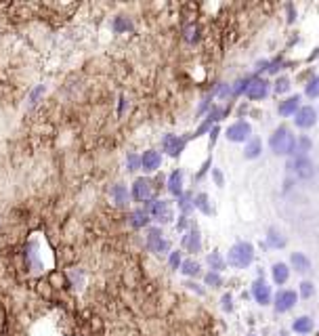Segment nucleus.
Here are the masks:
<instances>
[{"label": "nucleus", "mask_w": 319, "mask_h": 336, "mask_svg": "<svg viewBox=\"0 0 319 336\" xmlns=\"http://www.w3.org/2000/svg\"><path fill=\"white\" fill-rule=\"evenodd\" d=\"M269 145H271V149L277 156H292V154H296V139L288 130V126H279L275 132H273L271 139H269Z\"/></svg>", "instance_id": "1"}, {"label": "nucleus", "mask_w": 319, "mask_h": 336, "mask_svg": "<svg viewBox=\"0 0 319 336\" xmlns=\"http://www.w3.org/2000/svg\"><path fill=\"white\" fill-rule=\"evenodd\" d=\"M145 210L149 212V217H152L156 223H170L174 219V210H172V204L168 200H152L149 204H145Z\"/></svg>", "instance_id": "2"}, {"label": "nucleus", "mask_w": 319, "mask_h": 336, "mask_svg": "<svg viewBox=\"0 0 319 336\" xmlns=\"http://www.w3.org/2000/svg\"><path fill=\"white\" fill-rule=\"evenodd\" d=\"M252 259H254V250L248 242L235 244L231 248V252H229V265L235 269H246L248 265L252 263Z\"/></svg>", "instance_id": "3"}, {"label": "nucleus", "mask_w": 319, "mask_h": 336, "mask_svg": "<svg viewBox=\"0 0 319 336\" xmlns=\"http://www.w3.org/2000/svg\"><path fill=\"white\" fill-rule=\"evenodd\" d=\"M130 196L135 202H143V204H149L156 196V187H154V181L147 179V176H141L132 183V189H130Z\"/></svg>", "instance_id": "4"}, {"label": "nucleus", "mask_w": 319, "mask_h": 336, "mask_svg": "<svg viewBox=\"0 0 319 336\" xmlns=\"http://www.w3.org/2000/svg\"><path fill=\"white\" fill-rule=\"evenodd\" d=\"M145 246H147V250L154 252V254H164V252L170 250V242L164 237V233H162V229L160 227H149L147 229Z\"/></svg>", "instance_id": "5"}, {"label": "nucleus", "mask_w": 319, "mask_h": 336, "mask_svg": "<svg viewBox=\"0 0 319 336\" xmlns=\"http://www.w3.org/2000/svg\"><path fill=\"white\" fill-rule=\"evenodd\" d=\"M185 145H187V139L179 137V135H164V139H162V149L170 158H179L183 154Z\"/></svg>", "instance_id": "6"}, {"label": "nucleus", "mask_w": 319, "mask_h": 336, "mask_svg": "<svg viewBox=\"0 0 319 336\" xmlns=\"http://www.w3.org/2000/svg\"><path fill=\"white\" fill-rule=\"evenodd\" d=\"M296 300H298V294L294 290H279L275 294V311H279V313L290 311V309L296 305Z\"/></svg>", "instance_id": "7"}, {"label": "nucleus", "mask_w": 319, "mask_h": 336, "mask_svg": "<svg viewBox=\"0 0 319 336\" xmlns=\"http://www.w3.org/2000/svg\"><path fill=\"white\" fill-rule=\"evenodd\" d=\"M25 265H28L30 271H42V261H40V252H38V242L32 240L28 246H25Z\"/></svg>", "instance_id": "8"}, {"label": "nucleus", "mask_w": 319, "mask_h": 336, "mask_svg": "<svg viewBox=\"0 0 319 336\" xmlns=\"http://www.w3.org/2000/svg\"><path fill=\"white\" fill-rule=\"evenodd\" d=\"M250 135H252V126L248 124V122H244V120H239V122H235V124H231L227 128V139L229 141H246V139H250Z\"/></svg>", "instance_id": "9"}, {"label": "nucleus", "mask_w": 319, "mask_h": 336, "mask_svg": "<svg viewBox=\"0 0 319 336\" xmlns=\"http://www.w3.org/2000/svg\"><path fill=\"white\" fill-rule=\"evenodd\" d=\"M267 93H269V82L265 80V78H252L250 84H248V91H246V95L250 97V99H254V101L265 99Z\"/></svg>", "instance_id": "10"}, {"label": "nucleus", "mask_w": 319, "mask_h": 336, "mask_svg": "<svg viewBox=\"0 0 319 336\" xmlns=\"http://www.w3.org/2000/svg\"><path fill=\"white\" fill-rule=\"evenodd\" d=\"M294 122H296L298 128H311L315 122H317V112L311 108V105H305V108H300V110L296 112Z\"/></svg>", "instance_id": "11"}, {"label": "nucleus", "mask_w": 319, "mask_h": 336, "mask_svg": "<svg viewBox=\"0 0 319 336\" xmlns=\"http://www.w3.org/2000/svg\"><path fill=\"white\" fill-rule=\"evenodd\" d=\"M160 166H162V154L156 152V149H147V152L141 156V168H143L145 172H156Z\"/></svg>", "instance_id": "12"}, {"label": "nucleus", "mask_w": 319, "mask_h": 336, "mask_svg": "<svg viewBox=\"0 0 319 336\" xmlns=\"http://www.w3.org/2000/svg\"><path fill=\"white\" fill-rule=\"evenodd\" d=\"M252 294H254V300L259 305H269L271 303V286L265 280H256L254 281L252 284Z\"/></svg>", "instance_id": "13"}, {"label": "nucleus", "mask_w": 319, "mask_h": 336, "mask_svg": "<svg viewBox=\"0 0 319 336\" xmlns=\"http://www.w3.org/2000/svg\"><path fill=\"white\" fill-rule=\"evenodd\" d=\"M181 244H183V248L187 250V252H200V248H202V237H200V231L196 227H191L187 233L183 235V240H181Z\"/></svg>", "instance_id": "14"}, {"label": "nucleus", "mask_w": 319, "mask_h": 336, "mask_svg": "<svg viewBox=\"0 0 319 336\" xmlns=\"http://www.w3.org/2000/svg\"><path fill=\"white\" fill-rule=\"evenodd\" d=\"M168 191H170V196H174V198H181L183 196V170H172L170 172V176H168Z\"/></svg>", "instance_id": "15"}, {"label": "nucleus", "mask_w": 319, "mask_h": 336, "mask_svg": "<svg viewBox=\"0 0 319 336\" xmlns=\"http://www.w3.org/2000/svg\"><path fill=\"white\" fill-rule=\"evenodd\" d=\"M149 221H152V217H149V212L145 208H137V210H132L128 215V223H130V227H135V229L147 227Z\"/></svg>", "instance_id": "16"}, {"label": "nucleus", "mask_w": 319, "mask_h": 336, "mask_svg": "<svg viewBox=\"0 0 319 336\" xmlns=\"http://www.w3.org/2000/svg\"><path fill=\"white\" fill-rule=\"evenodd\" d=\"M292 168L298 172V176H303V179H309V176L313 174V164H311V160H309L307 156H296V160L292 162Z\"/></svg>", "instance_id": "17"}, {"label": "nucleus", "mask_w": 319, "mask_h": 336, "mask_svg": "<svg viewBox=\"0 0 319 336\" xmlns=\"http://www.w3.org/2000/svg\"><path fill=\"white\" fill-rule=\"evenodd\" d=\"M111 200L116 202V206L124 208L128 204V200H130V193H128V187L126 185H122V183H116L111 187Z\"/></svg>", "instance_id": "18"}, {"label": "nucleus", "mask_w": 319, "mask_h": 336, "mask_svg": "<svg viewBox=\"0 0 319 336\" xmlns=\"http://www.w3.org/2000/svg\"><path fill=\"white\" fill-rule=\"evenodd\" d=\"M298 105H300V97H298V95H292V97H288L286 101L279 103L277 110H279L281 116H292V113H296V112L300 110Z\"/></svg>", "instance_id": "19"}, {"label": "nucleus", "mask_w": 319, "mask_h": 336, "mask_svg": "<svg viewBox=\"0 0 319 336\" xmlns=\"http://www.w3.org/2000/svg\"><path fill=\"white\" fill-rule=\"evenodd\" d=\"M271 276H273V281L275 284H286L288 278H290V269H288V265H283V263H275L273 265V269H271Z\"/></svg>", "instance_id": "20"}, {"label": "nucleus", "mask_w": 319, "mask_h": 336, "mask_svg": "<svg viewBox=\"0 0 319 336\" xmlns=\"http://www.w3.org/2000/svg\"><path fill=\"white\" fill-rule=\"evenodd\" d=\"M179 271L183 273L185 278H198L200 273H202V265L198 261H193V259H187V261H183Z\"/></svg>", "instance_id": "21"}, {"label": "nucleus", "mask_w": 319, "mask_h": 336, "mask_svg": "<svg viewBox=\"0 0 319 336\" xmlns=\"http://www.w3.org/2000/svg\"><path fill=\"white\" fill-rule=\"evenodd\" d=\"M290 263H292V269H296V271H300V273L311 269V261H309L305 254H300V252L292 254V256H290Z\"/></svg>", "instance_id": "22"}, {"label": "nucleus", "mask_w": 319, "mask_h": 336, "mask_svg": "<svg viewBox=\"0 0 319 336\" xmlns=\"http://www.w3.org/2000/svg\"><path fill=\"white\" fill-rule=\"evenodd\" d=\"M292 328H294V332H298V334H309L313 330V320L309 315H303V317H298V320H294Z\"/></svg>", "instance_id": "23"}, {"label": "nucleus", "mask_w": 319, "mask_h": 336, "mask_svg": "<svg viewBox=\"0 0 319 336\" xmlns=\"http://www.w3.org/2000/svg\"><path fill=\"white\" fill-rule=\"evenodd\" d=\"M206 263H208V267H210V271H216V273H220L225 269V259L220 256V252H210L208 256H206Z\"/></svg>", "instance_id": "24"}, {"label": "nucleus", "mask_w": 319, "mask_h": 336, "mask_svg": "<svg viewBox=\"0 0 319 336\" xmlns=\"http://www.w3.org/2000/svg\"><path fill=\"white\" fill-rule=\"evenodd\" d=\"M111 28H113V32H116V34H124V32H130V30H132V21L128 19V17L120 15V17H116V19H113Z\"/></svg>", "instance_id": "25"}, {"label": "nucleus", "mask_w": 319, "mask_h": 336, "mask_svg": "<svg viewBox=\"0 0 319 336\" xmlns=\"http://www.w3.org/2000/svg\"><path fill=\"white\" fill-rule=\"evenodd\" d=\"M261 147H263L261 139H252L250 143L246 145V152H244V156L248 158V160H252V158H259V156H261Z\"/></svg>", "instance_id": "26"}, {"label": "nucleus", "mask_w": 319, "mask_h": 336, "mask_svg": "<svg viewBox=\"0 0 319 336\" xmlns=\"http://www.w3.org/2000/svg\"><path fill=\"white\" fill-rule=\"evenodd\" d=\"M267 242H269L271 248H283V246H286V237H283L277 229H271L269 235H267Z\"/></svg>", "instance_id": "27"}, {"label": "nucleus", "mask_w": 319, "mask_h": 336, "mask_svg": "<svg viewBox=\"0 0 319 336\" xmlns=\"http://www.w3.org/2000/svg\"><path fill=\"white\" fill-rule=\"evenodd\" d=\"M193 206L200 208L202 212H206V215H210V212H212V208H210V204H208V196H206V193H198V196L193 198Z\"/></svg>", "instance_id": "28"}, {"label": "nucleus", "mask_w": 319, "mask_h": 336, "mask_svg": "<svg viewBox=\"0 0 319 336\" xmlns=\"http://www.w3.org/2000/svg\"><path fill=\"white\" fill-rule=\"evenodd\" d=\"M204 281H206V286H212V288L223 286V278H220V273H216V271H208L206 276H204Z\"/></svg>", "instance_id": "29"}, {"label": "nucleus", "mask_w": 319, "mask_h": 336, "mask_svg": "<svg viewBox=\"0 0 319 336\" xmlns=\"http://www.w3.org/2000/svg\"><path fill=\"white\" fill-rule=\"evenodd\" d=\"M179 208H181V212H183L185 217H187L189 212H191L193 208H196V206H193V200H191V196H189V193H187V196H185V193H183V196L179 198Z\"/></svg>", "instance_id": "30"}, {"label": "nucleus", "mask_w": 319, "mask_h": 336, "mask_svg": "<svg viewBox=\"0 0 319 336\" xmlns=\"http://www.w3.org/2000/svg\"><path fill=\"white\" fill-rule=\"evenodd\" d=\"M44 91H47V86H44V84H38L36 88H34V91L30 93V108H34V105H38V101H40V97L44 95Z\"/></svg>", "instance_id": "31"}, {"label": "nucleus", "mask_w": 319, "mask_h": 336, "mask_svg": "<svg viewBox=\"0 0 319 336\" xmlns=\"http://www.w3.org/2000/svg\"><path fill=\"white\" fill-rule=\"evenodd\" d=\"M126 168H128L130 172L139 170V168H141V156H137V154H128V156H126Z\"/></svg>", "instance_id": "32"}, {"label": "nucleus", "mask_w": 319, "mask_h": 336, "mask_svg": "<svg viewBox=\"0 0 319 336\" xmlns=\"http://www.w3.org/2000/svg\"><path fill=\"white\" fill-rule=\"evenodd\" d=\"M305 93H307V97H319V76H317V78H313V80L307 84Z\"/></svg>", "instance_id": "33"}, {"label": "nucleus", "mask_w": 319, "mask_h": 336, "mask_svg": "<svg viewBox=\"0 0 319 336\" xmlns=\"http://www.w3.org/2000/svg\"><path fill=\"white\" fill-rule=\"evenodd\" d=\"M168 265H170V269H181L183 259H181V252H179V250L170 252V256H168Z\"/></svg>", "instance_id": "34"}, {"label": "nucleus", "mask_w": 319, "mask_h": 336, "mask_svg": "<svg viewBox=\"0 0 319 336\" xmlns=\"http://www.w3.org/2000/svg\"><path fill=\"white\" fill-rule=\"evenodd\" d=\"M300 294H303L305 298H311L315 294V288H313L311 281H303V284H300Z\"/></svg>", "instance_id": "35"}, {"label": "nucleus", "mask_w": 319, "mask_h": 336, "mask_svg": "<svg viewBox=\"0 0 319 336\" xmlns=\"http://www.w3.org/2000/svg\"><path fill=\"white\" fill-rule=\"evenodd\" d=\"M69 280H72L74 288H80V286H82V280H84L82 271H76V269H72V271H69Z\"/></svg>", "instance_id": "36"}, {"label": "nucleus", "mask_w": 319, "mask_h": 336, "mask_svg": "<svg viewBox=\"0 0 319 336\" xmlns=\"http://www.w3.org/2000/svg\"><path fill=\"white\" fill-rule=\"evenodd\" d=\"M250 80H252V78H244V80H239V82L235 84V88H233V95H242V93H246V91H248V84H250Z\"/></svg>", "instance_id": "37"}, {"label": "nucleus", "mask_w": 319, "mask_h": 336, "mask_svg": "<svg viewBox=\"0 0 319 336\" xmlns=\"http://www.w3.org/2000/svg\"><path fill=\"white\" fill-rule=\"evenodd\" d=\"M311 147V141H309L307 137H303L300 141H296V152H300V156H305V152Z\"/></svg>", "instance_id": "38"}, {"label": "nucleus", "mask_w": 319, "mask_h": 336, "mask_svg": "<svg viewBox=\"0 0 319 336\" xmlns=\"http://www.w3.org/2000/svg\"><path fill=\"white\" fill-rule=\"evenodd\" d=\"M288 86H290V80H288L286 76H283V78H277V82H275V91H277V93H286Z\"/></svg>", "instance_id": "39"}, {"label": "nucleus", "mask_w": 319, "mask_h": 336, "mask_svg": "<svg viewBox=\"0 0 319 336\" xmlns=\"http://www.w3.org/2000/svg\"><path fill=\"white\" fill-rule=\"evenodd\" d=\"M220 303H223V309H225V311H231V309H233V305H231V294H225Z\"/></svg>", "instance_id": "40"}, {"label": "nucleus", "mask_w": 319, "mask_h": 336, "mask_svg": "<svg viewBox=\"0 0 319 336\" xmlns=\"http://www.w3.org/2000/svg\"><path fill=\"white\" fill-rule=\"evenodd\" d=\"M279 69H281V61L277 59V61H273V63H269L267 72H269V74H275V72H279Z\"/></svg>", "instance_id": "41"}, {"label": "nucleus", "mask_w": 319, "mask_h": 336, "mask_svg": "<svg viewBox=\"0 0 319 336\" xmlns=\"http://www.w3.org/2000/svg\"><path fill=\"white\" fill-rule=\"evenodd\" d=\"M185 286H187L189 290H193V292H196V294H204V290L200 288V284H196V281H187V284H185Z\"/></svg>", "instance_id": "42"}, {"label": "nucleus", "mask_w": 319, "mask_h": 336, "mask_svg": "<svg viewBox=\"0 0 319 336\" xmlns=\"http://www.w3.org/2000/svg\"><path fill=\"white\" fill-rule=\"evenodd\" d=\"M214 179H216V183H218V185H223V174H220L218 170H214Z\"/></svg>", "instance_id": "43"}, {"label": "nucleus", "mask_w": 319, "mask_h": 336, "mask_svg": "<svg viewBox=\"0 0 319 336\" xmlns=\"http://www.w3.org/2000/svg\"><path fill=\"white\" fill-rule=\"evenodd\" d=\"M250 336H252V334H250Z\"/></svg>", "instance_id": "44"}]
</instances>
